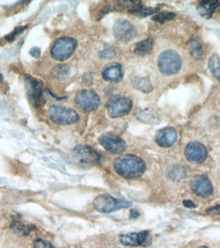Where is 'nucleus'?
<instances>
[{
    "label": "nucleus",
    "mask_w": 220,
    "mask_h": 248,
    "mask_svg": "<svg viewBox=\"0 0 220 248\" xmlns=\"http://www.w3.org/2000/svg\"><path fill=\"white\" fill-rule=\"evenodd\" d=\"M200 248H208V247H206V246H202V247H200Z\"/></svg>",
    "instance_id": "obj_35"
},
{
    "label": "nucleus",
    "mask_w": 220,
    "mask_h": 248,
    "mask_svg": "<svg viewBox=\"0 0 220 248\" xmlns=\"http://www.w3.org/2000/svg\"><path fill=\"white\" fill-rule=\"evenodd\" d=\"M10 227H12V230L19 236H27L31 232H32V230L34 229L33 226H31L27 223H24L22 220L18 219V218L14 219Z\"/></svg>",
    "instance_id": "obj_18"
},
{
    "label": "nucleus",
    "mask_w": 220,
    "mask_h": 248,
    "mask_svg": "<svg viewBox=\"0 0 220 248\" xmlns=\"http://www.w3.org/2000/svg\"><path fill=\"white\" fill-rule=\"evenodd\" d=\"M69 72H70V69L68 65L60 64V65H56L53 69H52L51 75L58 80H64L69 76Z\"/></svg>",
    "instance_id": "obj_23"
},
{
    "label": "nucleus",
    "mask_w": 220,
    "mask_h": 248,
    "mask_svg": "<svg viewBox=\"0 0 220 248\" xmlns=\"http://www.w3.org/2000/svg\"><path fill=\"white\" fill-rule=\"evenodd\" d=\"M183 61L179 53L172 50H166L158 57V67L164 76H174L182 68Z\"/></svg>",
    "instance_id": "obj_3"
},
{
    "label": "nucleus",
    "mask_w": 220,
    "mask_h": 248,
    "mask_svg": "<svg viewBox=\"0 0 220 248\" xmlns=\"http://www.w3.org/2000/svg\"><path fill=\"white\" fill-rule=\"evenodd\" d=\"M187 48L188 51H190L191 55L195 58V59H202L204 56V50L202 47V44L200 41H199L198 38L196 37H192L187 42Z\"/></svg>",
    "instance_id": "obj_17"
},
{
    "label": "nucleus",
    "mask_w": 220,
    "mask_h": 248,
    "mask_svg": "<svg viewBox=\"0 0 220 248\" xmlns=\"http://www.w3.org/2000/svg\"><path fill=\"white\" fill-rule=\"evenodd\" d=\"M148 231H142L138 233L122 234L119 236V240L125 246H141L146 245V242L148 241Z\"/></svg>",
    "instance_id": "obj_15"
},
{
    "label": "nucleus",
    "mask_w": 220,
    "mask_h": 248,
    "mask_svg": "<svg viewBox=\"0 0 220 248\" xmlns=\"http://www.w3.org/2000/svg\"><path fill=\"white\" fill-rule=\"evenodd\" d=\"M174 17H175V14L174 13H171V12H160V13L156 14L153 16V20H155V22H157V23L163 24V23L169 22V20H172Z\"/></svg>",
    "instance_id": "obj_26"
},
{
    "label": "nucleus",
    "mask_w": 220,
    "mask_h": 248,
    "mask_svg": "<svg viewBox=\"0 0 220 248\" xmlns=\"http://www.w3.org/2000/svg\"><path fill=\"white\" fill-rule=\"evenodd\" d=\"M71 160L80 167H93L100 164L101 156L91 147L81 144L72 150Z\"/></svg>",
    "instance_id": "obj_2"
},
{
    "label": "nucleus",
    "mask_w": 220,
    "mask_h": 248,
    "mask_svg": "<svg viewBox=\"0 0 220 248\" xmlns=\"http://www.w3.org/2000/svg\"><path fill=\"white\" fill-rule=\"evenodd\" d=\"M219 176H220V173H219Z\"/></svg>",
    "instance_id": "obj_36"
},
{
    "label": "nucleus",
    "mask_w": 220,
    "mask_h": 248,
    "mask_svg": "<svg viewBox=\"0 0 220 248\" xmlns=\"http://www.w3.org/2000/svg\"><path fill=\"white\" fill-rule=\"evenodd\" d=\"M220 6V2L216 0H207V1H202L200 5L198 6V10L200 15L204 17H209L214 10Z\"/></svg>",
    "instance_id": "obj_19"
},
{
    "label": "nucleus",
    "mask_w": 220,
    "mask_h": 248,
    "mask_svg": "<svg viewBox=\"0 0 220 248\" xmlns=\"http://www.w3.org/2000/svg\"><path fill=\"white\" fill-rule=\"evenodd\" d=\"M209 68H210L214 78L220 82V58L218 54H213L209 59Z\"/></svg>",
    "instance_id": "obj_24"
},
{
    "label": "nucleus",
    "mask_w": 220,
    "mask_h": 248,
    "mask_svg": "<svg viewBox=\"0 0 220 248\" xmlns=\"http://www.w3.org/2000/svg\"><path fill=\"white\" fill-rule=\"evenodd\" d=\"M47 113L52 121L61 125H69L78 122L80 119L79 114L75 110L62 106H51Z\"/></svg>",
    "instance_id": "obj_6"
},
{
    "label": "nucleus",
    "mask_w": 220,
    "mask_h": 248,
    "mask_svg": "<svg viewBox=\"0 0 220 248\" xmlns=\"http://www.w3.org/2000/svg\"><path fill=\"white\" fill-rule=\"evenodd\" d=\"M153 46H154V41L151 38H148L146 40L141 41V42L137 43L134 48V52L137 55H147L151 53V51L153 50Z\"/></svg>",
    "instance_id": "obj_20"
},
{
    "label": "nucleus",
    "mask_w": 220,
    "mask_h": 248,
    "mask_svg": "<svg viewBox=\"0 0 220 248\" xmlns=\"http://www.w3.org/2000/svg\"><path fill=\"white\" fill-rule=\"evenodd\" d=\"M25 84L30 103L35 107L38 106L44 89L43 82L33 77H27L25 79Z\"/></svg>",
    "instance_id": "obj_12"
},
{
    "label": "nucleus",
    "mask_w": 220,
    "mask_h": 248,
    "mask_svg": "<svg viewBox=\"0 0 220 248\" xmlns=\"http://www.w3.org/2000/svg\"><path fill=\"white\" fill-rule=\"evenodd\" d=\"M155 140L161 148H169L177 140V132L172 127H165L156 134Z\"/></svg>",
    "instance_id": "obj_14"
},
{
    "label": "nucleus",
    "mask_w": 220,
    "mask_h": 248,
    "mask_svg": "<svg viewBox=\"0 0 220 248\" xmlns=\"http://www.w3.org/2000/svg\"><path fill=\"white\" fill-rule=\"evenodd\" d=\"M207 214H209V215H216V214H220V205L211 206L210 209H208V210H207Z\"/></svg>",
    "instance_id": "obj_30"
},
{
    "label": "nucleus",
    "mask_w": 220,
    "mask_h": 248,
    "mask_svg": "<svg viewBox=\"0 0 220 248\" xmlns=\"http://www.w3.org/2000/svg\"><path fill=\"white\" fill-rule=\"evenodd\" d=\"M77 105L85 112L95 111L100 105V98L94 91L82 90L76 96Z\"/></svg>",
    "instance_id": "obj_8"
},
{
    "label": "nucleus",
    "mask_w": 220,
    "mask_h": 248,
    "mask_svg": "<svg viewBox=\"0 0 220 248\" xmlns=\"http://www.w3.org/2000/svg\"><path fill=\"white\" fill-rule=\"evenodd\" d=\"M30 54L32 55L33 57H35V58H38L40 56V54H41V51H40L39 48L34 47V48H32V49L30 50Z\"/></svg>",
    "instance_id": "obj_31"
},
{
    "label": "nucleus",
    "mask_w": 220,
    "mask_h": 248,
    "mask_svg": "<svg viewBox=\"0 0 220 248\" xmlns=\"http://www.w3.org/2000/svg\"><path fill=\"white\" fill-rule=\"evenodd\" d=\"M34 248H55L50 242H47L43 239H36L33 245Z\"/></svg>",
    "instance_id": "obj_29"
},
{
    "label": "nucleus",
    "mask_w": 220,
    "mask_h": 248,
    "mask_svg": "<svg viewBox=\"0 0 220 248\" xmlns=\"http://www.w3.org/2000/svg\"><path fill=\"white\" fill-rule=\"evenodd\" d=\"M103 78L108 81H119L122 77L123 72L120 64H112L107 68L104 69L102 74Z\"/></svg>",
    "instance_id": "obj_16"
},
{
    "label": "nucleus",
    "mask_w": 220,
    "mask_h": 248,
    "mask_svg": "<svg viewBox=\"0 0 220 248\" xmlns=\"http://www.w3.org/2000/svg\"><path fill=\"white\" fill-rule=\"evenodd\" d=\"M113 168L121 177L134 179L138 178L144 174L146 170L145 162L133 155H125L114 161Z\"/></svg>",
    "instance_id": "obj_1"
},
{
    "label": "nucleus",
    "mask_w": 220,
    "mask_h": 248,
    "mask_svg": "<svg viewBox=\"0 0 220 248\" xmlns=\"http://www.w3.org/2000/svg\"><path fill=\"white\" fill-rule=\"evenodd\" d=\"M108 114L112 118H118L127 115L133 108L132 101L123 96H113L106 104Z\"/></svg>",
    "instance_id": "obj_7"
},
{
    "label": "nucleus",
    "mask_w": 220,
    "mask_h": 248,
    "mask_svg": "<svg viewBox=\"0 0 220 248\" xmlns=\"http://www.w3.org/2000/svg\"><path fill=\"white\" fill-rule=\"evenodd\" d=\"M185 156L187 161L194 164H200L207 159L208 152L204 144L201 142L192 141L186 144L185 149Z\"/></svg>",
    "instance_id": "obj_11"
},
{
    "label": "nucleus",
    "mask_w": 220,
    "mask_h": 248,
    "mask_svg": "<svg viewBox=\"0 0 220 248\" xmlns=\"http://www.w3.org/2000/svg\"><path fill=\"white\" fill-rule=\"evenodd\" d=\"M2 78H3V77H2V75H1V74H0V81L2 80Z\"/></svg>",
    "instance_id": "obj_34"
},
{
    "label": "nucleus",
    "mask_w": 220,
    "mask_h": 248,
    "mask_svg": "<svg viewBox=\"0 0 220 248\" xmlns=\"http://www.w3.org/2000/svg\"><path fill=\"white\" fill-rule=\"evenodd\" d=\"M27 29V26H25V27H17V28H16L12 33L10 34H8L7 36H5V40L6 41H8V42H13V41L18 36V35H20L22 34L24 31Z\"/></svg>",
    "instance_id": "obj_27"
},
{
    "label": "nucleus",
    "mask_w": 220,
    "mask_h": 248,
    "mask_svg": "<svg viewBox=\"0 0 220 248\" xmlns=\"http://www.w3.org/2000/svg\"><path fill=\"white\" fill-rule=\"evenodd\" d=\"M184 205L186 206V208H191V209L196 208V204L191 201H184Z\"/></svg>",
    "instance_id": "obj_32"
},
{
    "label": "nucleus",
    "mask_w": 220,
    "mask_h": 248,
    "mask_svg": "<svg viewBox=\"0 0 220 248\" xmlns=\"http://www.w3.org/2000/svg\"><path fill=\"white\" fill-rule=\"evenodd\" d=\"M113 35L120 42H129L137 35V31L129 20L118 19L113 26Z\"/></svg>",
    "instance_id": "obj_10"
},
{
    "label": "nucleus",
    "mask_w": 220,
    "mask_h": 248,
    "mask_svg": "<svg viewBox=\"0 0 220 248\" xmlns=\"http://www.w3.org/2000/svg\"><path fill=\"white\" fill-rule=\"evenodd\" d=\"M99 56L101 58H105V59H111L115 56V50L110 47V46H105L104 49L99 53Z\"/></svg>",
    "instance_id": "obj_28"
},
{
    "label": "nucleus",
    "mask_w": 220,
    "mask_h": 248,
    "mask_svg": "<svg viewBox=\"0 0 220 248\" xmlns=\"http://www.w3.org/2000/svg\"><path fill=\"white\" fill-rule=\"evenodd\" d=\"M93 205L100 213H112L121 209H127L132 203L125 200L115 199L109 194H100L94 200Z\"/></svg>",
    "instance_id": "obj_4"
},
{
    "label": "nucleus",
    "mask_w": 220,
    "mask_h": 248,
    "mask_svg": "<svg viewBox=\"0 0 220 248\" xmlns=\"http://www.w3.org/2000/svg\"><path fill=\"white\" fill-rule=\"evenodd\" d=\"M101 146L111 154H120L127 149V143L117 134L103 133L99 138Z\"/></svg>",
    "instance_id": "obj_9"
},
{
    "label": "nucleus",
    "mask_w": 220,
    "mask_h": 248,
    "mask_svg": "<svg viewBox=\"0 0 220 248\" xmlns=\"http://www.w3.org/2000/svg\"><path fill=\"white\" fill-rule=\"evenodd\" d=\"M139 216H140L139 212H137L135 210L131 211V218L132 219H137V218H139Z\"/></svg>",
    "instance_id": "obj_33"
},
{
    "label": "nucleus",
    "mask_w": 220,
    "mask_h": 248,
    "mask_svg": "<svg viewBox=\"0 0 220 248\" xmlns=\"http://www.w3.org/2000/svg\"><path fill=\"white\" fill-rule=\"evenodd\" d=\"M167 176L173 181H180L186 177V170L181 165H173L167 170Z\"/></svg>",
    "instance_id": "obj_22"
},
{
    "label": "nucleus",
    "mask_w": 220,
    "mask_h": 248,
    "mask_svg": "<svg viewBox=\"0 0 220 248\" xmlns=\"http://www.w3.org/2000/svg\"><path fill=\"white\" fill-rule=\"evenodd\" d=\"M191 189L195 194L201 196V198H208L212 195L214 191L210 180L204 175L197 176L191 181Z\"/></svg>",
    "instance_id": "obj_13"
},
{
    "label": "nucleus",
    "mask_w": 220,
    "mask_h": 248,
    "mask_svg": "<svg viewBox=\"0 0 220 248\" xmlns=\"http://www.w3.org/2000/svg\"><path fill=\"white\" fill-rule=\"evenodd\" d=\"M156 12H158V8H155V7H144L143 5L137 7V8H135V9L130 10L131 14L137 15L139 16H150V15L155 14Z\"/></svg>",
    "instance_id": "obj_25"
},
{
    "label": "nucleus",
    "mask_w": 220,
    "mask_h": 248,
    "mask_svg": "<svg viewBox=\"0 0 220 248\" xmlns=\"http://www.w3.org/2000/svg\"><path fill=\"white\" fill-rule=\"evenodd\" d=\"M77 41L70 37L57 39L51 47V56L55 60L65 61L68 59L77 49Z\"/></svg>",
    "instance_id": "obj_5"
},
{
    "label": "nucleus",
    "mask_w": 220,
    "mask_h": 248,
    "mask_svg": "<svg viewBox=\"0 0 220 248\" xmlns=\"http://www.w3.org/2000/svg\"><path fill=\"white\" fill-rule=\"evenodd\" d=\"M132 82L135 89L143 92V93H150L153 90L152 85H151V82L148 78L134 77L132 78Z\"/></svg>",
    "instance_id": "obj_21"
}]
</instances>
